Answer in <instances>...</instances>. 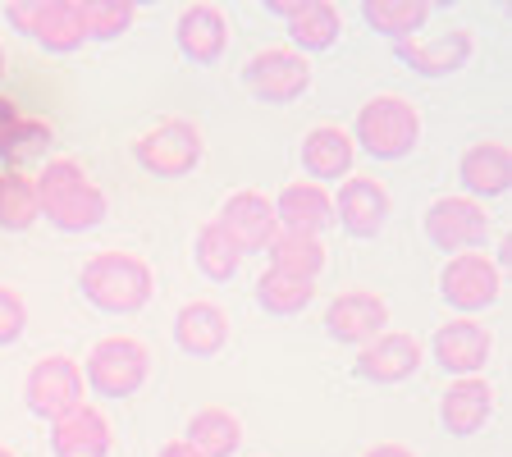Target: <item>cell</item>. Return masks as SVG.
<instances>
[{
  "instance_id": "cell-1",
  "label": "cell",
  "mask_w": 512,
  "mask_h": 457,
  "mask_svg": "<svg viewBox=\"0 0 512 457\" xmlns=\"http://www.w3.org/2000/svg\"><path fill=\"white\" fill-rule=\"evenodd\" d=\"M32 183H37V215L64 234H87L110 211L106 188L92 179V170L78 156H46Z\"/></svg>"
},
{
  "instance_id": "cell-2",
  "label": "cell",
  "mask_w": 512,
  "mask_h": 457,
  "mask_svg": "<svg viewBox=\"0 0 512 457\" xmlns=\"http://www.w3.org/2000/svg\"><path fill=\"white\" fill-rule=\"evenodd\" d=\"M78 288L106 316H138L156 298V270L147 256L128 252V247H106V252H92L83 261Z\"/></svg>"
},
{
  "instance_id": "cell-3",
  "label": "cell",
  "mask_w": 512,
  "mask_h": 457,
  "mask_svg": "<svg viewBox=\"0 0 512 457\" xmlns=\"http://www.w3.org/2000/svg\"><path fill=\"white\" fill-rule=\"evenodd\" d=\"M348 133L357 151H366L371 160H403L421 142V110L403 92H375L357 106Z\"/></svg>"
},
{
  "instance_id": "cell-4",
  "label": "cell",
  "mask_w": 512,
  "mask_h": 457,
  "mask_svg": "<svg viewBox=\"0 0 512 457\" xmlns=\"http://www.w3.org/2000/svg\"><path fill=\"white\" fill-rule=\"evenodd\" d=\"M151 375V348L133 334H106L83 357L87 394L96 398H133Z\"/></svg>"
},
{
  "instance_id": "cell-5",
  "label": "cell",
  "mask_w": 512,
  "mask_h": 457,
  "mask_svg": "<svg viewBox=\"0 0 512 457\" xmlns=\"http://www.w3.org/2000/svg\"><path fill=\"white\" fill-rule=\"evenodd\" d=\"M202 151H206L202 128L183 115L156 119V124L142 128L138 138H133V160H138L151 179H188L202 165Z\"/></svg>"
},
{
  "instance_id": "cell-6",
  "label": "cell",
  "mask_w": 512,
  "mask_h": 457,
  "mask_svg": "<svg viewBox=\"0 0 512 457\" xmlns=\"http://www.w3.org/2000/svg\"><path fill=\"white\" fill-rule=\"evenodd\" d=\"M421 229H426L430 247L435 252H480L494 234V215L485 211V202L467 197V192H448V197H435L421 215Z\"/></svg>"
},
{
  "instance_id": "cell-7",
  "label": "cell",
  "mask_w": 512,
  "mask_h": 457,
  "mask_svg": "<svg viewBox=\"0 0 512 457\" xmlns=\"http://www.w3.org/2000/svg\"><path fill=\"white\" fill-rule=\"evenodd\" d=\"M439 298L458 316H480L503 298V266L494 252H458L439 266Z\"/></svg>"
},
{
  "instance_id": "cell-8",
  "label": "cell",
  "mask_w": 512,
  "mask_h": 457,
  "mask_svg": "<svg viewBox=\"0 0 512 457\" xmlns=\"http://www.w3.org/2000/svg\"><path fill=\"white\" fill-rule=\"evenodd\" d=\"M78 403H87V380H83V362L69 352H46L28 366L23 375V407L42 421L74 412Z\"/></svg>"
},
{
  "instance_id": "cell-9",
  "label": "cell",
  "mask_w": 512,
  "mask_h": 457,
  "mask_svg": "<svg viewBox=\"0 0 512 457\" xmlns=\"http://www.w3.org/2000/svg\"><path fill=\"white\" fill-rule=\"evenodd\" d=\"M243 87L266 106H293L311 87V60L302 51H293L288 42L261 46L243 64Z\"/></svg>"
},
{
  "instance_id": "cell-10",
  "label": "cell",
  "mask_w": 512,
  "mask_h": 457,
  "mask_svg": "<svg viewBox=\"0 0 512 457\" xmlns=\"http://www.w3.org/2000/svg\"><path fill=\"white\" fill-rule=\"evenodd\" d=\"M5 19L51 55H69L87 42L83 0H32V5L14 0V5H5Z\"/></svg>"
},
{
  "instance_id": "cell-11",
  "label": "cell",
  "mask_w": 512,
  "mask_h": 457,
  "mask_svg": "<svg viewBox=\"0 0 512 457\" xmlns=\"http://www.w3.org/2000/svg\"><path fill=\"white\" fill-rule=\"evenodd\" d=\"M421 362H426V343L416 339L412 330H384L357 348L352 375L366 384H403L421 371Z\"/></svg>"
},
{
  "instance_id": "cell-12",
  "label": "cell",
  "mask_w": 512,
  "mask_h": 457,
  "mask_svg": "<svg viewBox=\"0 0 512 457\" xmlns=\"http://www.w3.org/2000/svg\"><path fill=\"white\" fill-rule=\"evenodd\" d=\"M384 330H389V302L375 288H343L325 302V334L348 348H362Z\"/></svg>"
},
{
  "instance_id": "cell-13",
  "label": "cell",
  "mask_w": 512,
  "mask_h": 457,
  "mask_svg": "<svg viewBox=\"0 0 512 457\" xmlns=\"http://www.w3.org/2000/svg\"><path fill=\"white\" fill-rule=\"evenodd\" d=\"M334 197V224H343L352 238H375L389 224V188H384L375 174H348L339 188H330Z\"/></svg>"
},
{
  "instance_id": "cell-14",
  "label": "cell",
  "mask_w": 512,
  "mask_h": 457,
  "mask_svg": "<svg viewBox=\"0 0 512 457\" xmlns=\"http://www.w3.org/2000/svg\"><path fill=\"white\" fill-rule=\"evenodd\" d=\"M224 234L234 238L238 252H266L270 238L279 234V220H275V202H270V192L261 188H238L229 192L220 202V215H215Z\"/></svg>"
},
{
  "instance_id": "cell-15",
  "label": "cell",
  "mask_w": 512,
  "mask_h": 457,
  "mask_svg": "<svg viewBox=\"0 0 512 457\" xmlns=\"http://www.w3.org/2000/svg\"><path fill=\"white\" fill-rule=\"evenodd\" d=\"M430 352H435L439 371H448L453 380H458V375H480L490 366L494 334H490V325H480L476 316H453L435 330Z\"/></svg>"
},
{
  "instance_id": "cell-16",
  "label": "cell",
  "mask_w": 512,
  "mask_h": 457,
  "mask_svg": "<svg viewBox=\"0 0 512 457\" xmlns=\"http://www.w3.org/2000/svg\"><path fill=\"white\" fill-rule=\"evenodd\" d=\"M394 46H398V60H403L412 74L448 78L471 60L476 37H471V28H458V23H453V28H439V32H416V37L394 42Z\"/></svg>"
},
{
  "instance_id": "cell-17",
  "label": "cell",
  "mask_w": 512,
  "mask_h": 457,
  "mask_svg": "<svg viewBox=\"0 0 512 457\" xmlns=\"http://www.w3.org/2000/svg\"><path fill=\"white\" fill-rule=\"evenodd\" d=\"M51 453L55 457H110L115 453V426L101 403H78L51 421Z\"/></svg>"
},
{
  "instance_id": "cell-18",
  "label": "cell",
  "mask_w": 512,
  "mask_h": 457,
  "mask_svg": "<svg viewBox=\"0 0 512 457\" xmlns=\"http://www.w3.org/2000/svg\"><path fill=\"white\" fill-rule=\"evenodd\" d=\"M302 170L311 183H343L357 174V142L343 124H311L302 133Z\"/></svg>"
},
{
  "instance_id": "cell-19",
  "label": "cell",
  "mask_w": 512,
  "mask_h": 457,
  "mask_svg": "<svg viewBox=\"0 0 512 457\" xmlns=\"http://www.w3.org/2000/svg\"><path fill=\"white\" fill-rule=\"evenodd\" d=\"M490 416H494V384L485 375H458L439 394V426L448 435H458V439L480 435V430L490 426Z\"/></svg>"
},
{
  "instance_id": "cell-20",
  "label": "cell",
  "mask_w": 512,
  "mask_h": 457,
  "mask_svg": "<svg viewBox=\"0 0 512 457\" xmlns=\"http://www.w3.org/2000/svg\"><path fill=\"white\" fill-rule=\"evenodd\" d=\"M279 19H288V46L293 51H330L343 37V10L330 0H279L270 5Z\"/></svg>"
},
{
  "instance_id": "cell-21",
  "label": "cell",
  "mask_w": 512,
  "mask_h": 457,
  "mask_svg": "<svg viewBox=\"0 0 512 457\" xmlns=\"http://www.w3.org/2000/svg\"><path fill=\"white\" fill-rule=\"evenodd\" d=\"M458 183L467 197H476V202L503 197V192L512 188V147L499 138L471 142L458 160Z\"/></svg>"
},
{
  "instance_id": "cell-22",
  "label": "cell",
  "mask_w": 512,
  "mask_h": 457,
  "mask_svg": "<svg viewBox=\"0 0 512 457\" xmlns=\"http://www.w3.org/2000/svg\"><path fill=\"white\" fill-rule=\"evenodd\" d=\"M275 202L279 229H298V234H325L334 224V197L325 183L311 179H288L284 188L270 197Z\"/></svg>"
},
{
  "instance_id": "cell-23",
  "label": "cell",
  "mask_w": 512,
  "mask_h": 457,
  "mask_svg": "<svg viewBox=\"0 0 512 457\" xmlns=\"http://www.w3.org/2000/svg\"><path fill=\"white\" fill-rule=\"evenodd\" d=\"M174 42L188 64H215L229 51V14L220 5H188L174 23Z\"/></svg>"
},
{
  "instance_id": "cell-24",
  "label": "cell",
  "mask_w": 512,
  "mask_h": 457,
  "mask_svg": "<svg viewBox=\"0 0 512 457\" xmlns=\"http://www.w3.org/2000/svg\"><path fill=\"white\" fill-rule=\"evenodd\" d=\"M174 343H179L188 357H215V352L229 343V311L220 302H188L174 316Z\"/></svg>"
},
{
  "instance_id": "cell-25",
  "label": "cell",
  "mask_w": 512,
  "mask_h": 457,
  "mask_svg": "<svg viewBox=\"0 0 512 457\" xmlns=\"http://www.w3.org/2000/svg\"><path fill=\"white\" fill-rule=\"evenodd\" d=\"M266 256H270V270L293 275V279H307V284H316V279L325 275V266H330V247H325V238L298 234V229H279V234L270 238Z\"/></svg>"
},
{
  "instance_id": "cell-26",
  "label": "cell",
  "mask_w": 512,
  "mask_h": 457,
  "mask_svg": "<svg viewBox=\"0 0 512 457\" xmlns=\"http://www.w3.org/2000/svg\"><path fill=\"white\" fill-rule=\"evenodd\" d=\"M183 439L202 457H234L243 448V421H238L229 407L211 403V407H197L183 426Z\"/></svg>"
},
{
  "instance_id": "cell-27",
  "label": "cell",
  "mask_w": 512,
  "mask_h": 457,
  "mask_svg": "<svg viewBox=\"0 0 512 457\" xmlns=\"http://www.w3.org/2000/svg\"><path fill=\"white\" fill-rule=\"evenodd\" d=\"M55 147V128L46 115H32V110L19 106V115L10 119V128L0 133V160L5 165H28V160H46Z\"/></svg>"
},
{
  "instance_id": "cell-28",
  "label": "cell",
  "mask_w": 512,
  "mask_h": 457,
  "mask_svg": "<svg viewBox=\"0 0 512 457\" xmlns=\"http://www.w3.org/2000/svg\"><path fill=\"white\" fill-rule=\"evenodd\" d=\"M42 220L37 215V183L19 165H0V229L5 234H23Z\"/></svg>"
},
{
  "instance_id": "cell-29",
  "label": "cell",
  "mask_w": 512,
  "mask_h": 457,
  "mask_svg": "<svg viewBox=\"0 0 512 457\" xmlns=\"http://www.w3.org/2000/svg\"><path fill=\"white\" fill-rule=\"evenodd\" d=\"M192 256H197V270H202L211 284H229V279L238 275V266H243V252H238L234 238L224 234L215 220H206L202 229H197V238H192Z\"/></svg>"
},
{
  "instance_id": "cell-30",
  "label": "cell",
  "mask_w": 512,
  "mask_h": 457,
  "mask_svg": "<svg viewBox=\"0 0 512 457\" xmlns=\"http://www.w3.org/2000/svg\"><path fill=\"white\" fill-rule=\"evenodd\" d=\"M362 14L371 23V32H380L389 42H407V37L426 28L430 5H421V0H371Z\"/></svg>"
},
{
  "instance_id": "cell-31",
  "label": "cell",
  "mask_w": 512,
  "mask_h": 457,
  "mask_svg": "<svg viewBox=\"0 0 512 457\" xmlns=\"http://www.w3.org/2000/svg\"><path fill=\"white\" fill-rule=\"evenodd\" d=\"M320 288L307 284V279H293V275H279V270H261V279H256V302L270 311V316H298V311H307L311 302H316Z\"/></svg>"
},
{
  "instance_id": "cell-32",
  "label": "cell",
  "mask_w": 512,
  "mask_h": 457,
  "mask_svg": "<svg viewBox=\"0 0 512 457\" xmlns=\"http://www.w3.org/2000/svg\"><path fill=\"white\" fill-rule=\"evenodd\" d=\"M138 10L128 0H83V23H87V42H115L133 28Z\"/></svg>"
},
{
  "instance_id": "cell-33",
  "label": "cell",
  "mask_w": 512,
  "mask_h": 457,
  "mask_svg": "<svg viewBox=\"0 0 512 457\" xmlns=\"http://www.w3.org/2000/svg\"><path fill=\"white\" fill-rule=\"evenodd\" d=\"M23 330H28V307H23L19 288L0 284V348L19 343V339H23Z\"/></svg>"
},
{
  "instance_id": "cell-34",
  "label": "cell",
  "mask_w": 512,
  "mask_h": 457,
  "mask_svg": "<svg viewBox=\"0 0 512 457\" xmlns=\"http://www.w3.org/2000/svg\"><path fill=\"white\" fill-rule=\"evenodd\" d=\"M156 457H202V453H197V448H192L188 439L179 435V439H165V444H160V453H156Z\"/></svg>"
},
{
  "instance_id": "cell-35",
  "label": "cell",
  "mask_w": 512,
  "mask_h": 457,
  "mask_svg": "<svg viewBox=\"0 0 512 457\" xmlns=\"http://www.w3.org/2000/svg\"><path fill=\"white\" fill-rule=\"evenodd\" d=\"M362 457H416L407 444H371Z\"/></svg>"
},
{
  "instance_id": "cell-36",
  "label": "cell",
  "mask_w": 512,
  "mask_h": 457,
  "mask_svg": "<svg viewBox=\"0 0 512 457\" xmlns=\"http://www.w3.org/2000/svg\"><path fill=\"white\" fill-rule=\"evenodd\" d=\"M19 115V101H14V96H5L0 92V133H5V128H10V119Z\"/></svg>"
},
{
  "instance_id": "cell-37",
  "label": "cell",
  "mask_w": 512,
  "mask_h": 457,
  "mask_svg": "<svg viewBox=\"0 0 512 457\" xmlns=\"http://www.w3.org/2000/svg\"><path fill=\"white\" fill-rule=\"evenodd\" d=\"M5 74H10V55H5V42H0V83H5Z\"/></svg>"
},
{
  "instance_id": "cell-38",
  "label": "cell",
  "mask_w": 512,
  "mask_h": 457,
  "mask_svg": "<svg viewBox=\"0 0 512 457\" xmlns=\"http://www.w3.org/2000/svg\"><path fill=\"white\" fill-rule=\"evenodd\" d=\"M0 457H14V448H5V444H0Z\"/></svg>"
}]
</instances>
